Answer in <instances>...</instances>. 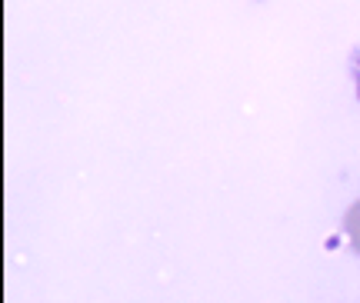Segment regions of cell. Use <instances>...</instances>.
<instances>
[{"label":"cell","instance_id":"cell-1","mask_svg":"<svg viewBox=\"0 0 360 303\" xmlns=\"http://www.w3.org/2000/svg\"><path fill=\"white\" fill-rule=\"evenodd\" d=\"M344 227H347V237L354 243V250H360V203H354L344 217Z\"/></svg>","mask_w":360,"mask_h":303},{"label":"cell","instance_id":"cell-2","mask_svg":"<svg viewBox=\"0 0 360 303\" xmlns=\"http://www.w3.org/2000/svg\"><path fill=\"white\" fill-rule=\"evenodd\" d=\"M354 74H357V97H360V51L354 53Z\"/></svg>","mask_w":360,"mask_h":303}]
</instances>
